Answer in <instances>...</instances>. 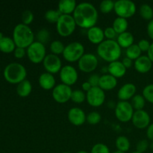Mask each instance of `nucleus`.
<instances>
[{
	"label": "nucleus",
	"mask_w": 153,
	"mask_h": 153,
	"mask_svg": "<svg viewBox=\"0 0 153 153\" xmlns=\"http://www.w3.org/2000/svg\"><path fill=\"white\" fill-rule=\"evenodd\" d=\"M62 55L64 59L68 62H76L85 55V46L80 42H72L65 46Z\"/></svg>",
	"instance_id": "39448f33"
},
{
	"label": "nucleus",
	"mask_w": 153,
	"mask_h": 153,
	"mask_svg": "<svg viewBox=\"0 0 153 153\" xmlns=\"http://www.w3.org/2000/svg\"><path fill=\"white\" fill-rule=\"evenodd\" d=\"M26 55L31 62L40 64L46 56V49L44 44L37 40L31 43L26 49Z\"/></svg>",
	"instance_id": "0eeeda50"
},
{
	"label": "nucleus",
	"mask_w": 153,
	"mask_h": 153,
	"mask_svg": "<svg viewBox=\"0 0 153 153\" xmlns=\"http://www.w3.org/2000/svg\"><path fill=\"white\" fill-rule=\"evenodd\" d=\"M86 100L90 105L100 107L105 101V93L100 87H93L86 94Z\"/></svg>",
	"instance_id": "f8f14e48"
},
{
	"label": "nucleus",
	"mask_w": 153,
	"mask_h": 153,
	"mask_svg": "<svg viewBox=\"0 0 153 153\" xmlns=\"http://www.w3.org/2000/svg\"><path fill=\"white\" fill-rule=\"evenodd\" d=\"M77 4L75 0H61L58 2V10L61 14L73 15Z\"/></svg>",
	"instance_id": "5701e85b"
},
{
	"label": "nucleus",
	"mask_w": 153,
	"mask_h": 153,
	"mask_svg": "<svg viewBox=\"0 0 153 153\" xmlns=\"http://www.w3.org/2000/svg\"><path fill=\"white\" fill-rule=\"evenodd\" d=\"M43 65L47 73L56 74L60 73L62 68V62L58 55L54 54H47L43 61Z\"/></svg>",
	"instance_id": "4468645a"
},
{
	"label": "nucleus",
	"mask_w": 153,
	"mask_h": 153,
	"mask_svg": "<svg viewBox=\"0 0 153 153\" xmlns=\"http://www.w3.org/2000/svg\"><path fill=\"white\" fill-rule=\"evenodd\" d=\"M137 7L134 1L131 0H117L114 1V9L116 14L120 17H131L136 13Z\"/></svg>",
	"instance_id": "6e6552de"
},
{
	"label": "nucleus",
	"mask_w": 153,
	"mask_h": 153,
	"mask_svg": "<svg viewBox=\"0 0 153 153\" xmlns=\"http://www.w3.org/2000/svg\"><path fill=\"white\" fill-rule=\"evenodd\" d=\"M3 37H4V35H3L2 32H1V31H0V40H1Z\"/></svg>",
	"instance_id": "603ef678"
},
{
	"label": "nucleus",
	"mask_w": 153,
	"mask_h": 153,
	"mask_svg": "<svg viewBox=\"0 0 153 153\" xmlns=\"http://www.w3.org/2000/svg\"><path fill=\"white\" fill-rule=\"evenodd\" d=\"M146 30H147V34L149 37L153 40V19L152 20L149 21V23L146 27Z\"/></svg>",
	"instance_id": "de8ad7c7"
},
{
	"label": "nucleus",
	"mask_w": 153,
	"mask_h": 153,
	"mask_svg": "<svg viewBox=\"0 0 153 153\" xmlns=\"http://www.w3.org/2000/svg\"><path fill=\"white\" fill-rule=\"evenodd\" d=\"M132 153H140V152H137V151H135V152H132Z\"/></svg>",
	"instance_id": "6e6d98bb"
},
{
	"label": "nucleus",
	"mask_w": 153,
	"mask_h": 153,
	"mask_svg": "<svg viewBox=\"0 0 153 153\" xmlns=\"http://www.w3.org/2000/svg\"><path fill=\"white\" fill-rule=\"evenodd\" d=\"M97 52L99 56L108 63L119 60L122 55V48L117 40H105L97 46Z\"/></svg>",
	"instance_id": "f03ea898"
},
{
	"label": "nucleus",
	"mask_w": 153,
	"mask_h": 153,
	"mask_svg": "<svg viewBox=\"0 0 153 153\" xmlns=\"http://www.w3.org/2000/svg\"><path fill=\"white\" fill-rule=\"evenodd\" d=\"M134 112L131 102L128 101H120L115 106V116L122 123H128L131 120Z\"/></svg>",
	"instance_id": "1a4fd4ad"
},
{
	"label": "nucleus",
	"mask_w": 153,
	"mask_h": 153,
	"mask_svg": "<svg viewBox=\"0 0 153 153\" xmlns=\"http://www.w3.org/2000/svg\"><path fill=\"white\" fill-rule=\"evenodd\" d=\"M100 9L102 13H109L114 9V1L112 0H103L100 4Z\"/></svg>",
	"instance_id": "c9c22d12"
},
{
	"label": "nucleus",
	"mask_w": 153,
	"mask_h": 153,
	"mask_svg": "<svg viewBox=\"0 0 153 153\" xmlns=\"http://www.w3.org/2000/svg\"><path fill=\"white\" fill-rule=\"evenodd\" d=\"M61 16V13L58 10H54V9H50L48 10L45 13L44 17L46 20L50 23H57L58 20L59 19L60 16Z\"/></svg>",
	"instance_id": "2f4dec72"
},
{
	"label": "nucleus",
	"mask_w": 153,
	"mask_h": 153,
	"mask_svg": "<svg viewBox=\"0 0 153 153\" xmlns=\"http://www.w3.org/2000/svg\"><path fill=\"white\" fill-rule=\"evenodd\" d=\"M126 70L125 66L123 64L122 61H120L119 60L116 61H113L111 63H109L108 66L107 70L108 73L116 79L121 78L126 73Z\"/></svg>",
	"instance_id": "aec40b11"
},
{
	"label": "nucleus",
	"mask_w": 153,
	"mask_h": 153,
	"mask_svg": "<svg viewBox=\"0 0 153 153\" xmlns=\"http://www.w3.org/2000/svg\"><path fill=\"white\" fill-rule=\"evenodd\" d=\"M34 33L29 25L19 23L13 28V40L16 47L27 49L31 43H34Z\"/></svg>",
	"instance_id": "7ed1b4c3"
},
{
	"label": "nucleus",
	"mask_w": 153,
	"mask_h": 153,
	"mask_svg": "<svg viewBox=\"0 0 153 153\" xmlns=\"http://www.w3.org/2000/svg\"><path fill=\"white\" fill-rule=\"evenodd\" d=\"M136 91L137 88L134 84L126 83L118 91L117 97L120 101H128L135 95Z\"/></svg>",
	"instance_id": "f3484780"
},
{
	"label": "nucleus",
	"mask_w": 153,
	"mask_h": 153,
	"mask_svg": "<svg viewBox=\"0 0 153 153\" xmlns=\"http://www.w3.org/2000/svg\"><path fill=\"white\" fill-rule=\"evenodd\" d=\"M59 76L61 82L70 87L76 83L79 78L77 70L71 65H65L62 67Z\"/></svg>",
	"instance_id": "ddd939ff"
},
{
	"label": "nucleus",
	"mask_w": 153,
	"mask_h": 153,
	"mask_svg": "<svg viewBox=\"0 0 153 153\" xmlns=\"http://www.w3.org/2000/svg\"><path fill=\"white\" fill-rule=\"evenodd\" d=\"M13 55H14V57L16 58L20 59V58L25 57V55H26V50H25V49H23V48L16 47L14 52H13Z\"/></svg>",
	"instance_id": "a18cd8bd"
},
{
	"label": "nucleus",
	"mask_w": 153,
	"mask_h": 153,
	"mask_svg": "<svg viewBox=\"0 0 153 153\" xmlns=\"http://www.w3.org/2000/svg\"><path fill=\"white\" fill-rule=\"evenodd\" d=\"M82 90H83V91H86V92H88V91H89L92 88V86H91V84L87 81V82H85L82 83Z\"/></svg>",
	"instance_id": "8fccbe9b"
},
{
	"label": "nucleus",
	"mask_w": 153,
	"mask_h": 153,
	"mask_svg": "<svg viewBox=\"0 0 153 153\" xmlns=\"http://www.w3.org/2000/svg\"><path fill=\"white\" fill-rule=\"evenodd\" d=\"M73 90L71 87L61 83L57 85L52 90V97L55 102L60 104H64L71 100Z\"/></svg>",
	"instance_id": "9d476101"
},
{
	"label": "nucleus",
	"mask_w": 153,
	"mask_h": 153,
	"mask_svg": "<svg viewBox=\"0 0 153 153\" xmlns=\"http://www.w3.org/2000/svg\"><path fill=\"white\" fill-rule=\"evenodd\" d=\"M100 76L98 74H92L88 78V82L91 84V85L93 87H99V84H100Z\"/></svg>",
	"instance_id": "c03bdc74"
},
{
	"label": "nucleus",
	"mask_w": 153,
	"mask_h": 153,
	"mask_svg": "<svg viewBox=\"0 0 153 153\" xmlns=\"http://www.w3.org/2000/svg\"><path fill=\"white\" fill-rule=\"evenodd\" d=\"M91 153H111L107 145L102 143H96L91 149Z\"/></svg>",
	"instance_id": "58836bf2"
},
{
	"label": "nucleus",
	"mask_w": 153,
	"mask_h": 153,
	"mask_svg": "<svg viewBox=\"0 0 153 153\" xmlns=\"http://www.w3.org/2000/svg\"><path fill=\"white\" fill-rule=\"evenodd\" d=\"M141 53L142 52L140 49V48H139V46H137V44H134V43L126 49V57L132 60V61L133 60L135 61L139 57L141 56Z\"/></svg>",
	"instance_id": "7c9ffc66"
},
{
	"label": "nucleus",
	"mask_w": 153,
	"mask_h": 153,
	"mask_svg": "<svg viewBox=\"0 0 153 153\" xmlns=\"http://www.w3.org/2000/svg\"><path fill=\"white\" fill-rule=\"evenodd\" d=\"M86 121L91 125H97L101 121V115L97 111H91L87 115Z\"/></svg>",
	"instance_id": "e433bc0d"
},
{
	"label": "nucleus",
	"mask_w": 153,
	"mask_h": 153,
	"mask_svg": "<svg viewBox=\"0 0 153 153\" xmlns=\"http://www.w3.org/2000/svg\"><path fill=\"white\" fill-rule=\"evenodd\" d=\"M150 45L151 43H149V40H146V39H141L137 43V46H139L141 52H148L149 47H150Z\"/></svg>",
	"instance_id": "37998d69"
},
{
	"label": "nucleus",
	"mask_w": 153,
	"mask_h": 153,
	"mask_svg": "<svg viewBox=\"0 0 153 153\" xmlns=\"http://www.w3.org/2000/svg\"><path fill=\"white\" fill-rule=\"evenodd\" d=\"M147 56L149 57V59L152 61V62L153 63V42L151 43L150 47H149V50L147 52Z\"/></svg>",
	"instance_id": "3c124183"
},
{
	"label": "nucleus",
	"mask_w": 153,
	"mask_h": 153,
	"mask_svg": "<svg viewBox=\"0 0 153 153\" xmlns=\"http://www.w3.org/2000/svg\"><path fill=\"white\" fill-rule=\"evenodd\" d=\"M86 117L87 115L85 114V112L80 108H72L67 113L68 120L70 123L76 126L83 125L86 122Z\"/></svg>",
	"instance_id": "dca6fc26"
},
{
	"label": "nucleus",
	"mask_w": 153,
	"mask_h": 153,
	"mask_svg": "<svg viewBox=\"0 0 153 153\" xmlns=\"http://www.w3.org/2000/svg\"><path fill=\"white\" fill-rule=\"evenodd\" d=\"M131 121L133 125L139 129L147 128L150 125V116L145 110L134 111Z\"/></svg>",
	"instance_id": "2eb2a0df"
},
{
	"label": "nucleus",
	"mask_w": 153,
	"mask_h": 153,
	"mask_svg": "<svg viewBox=\"0 0 153 153\" xmlns=\"http://www.w3.org/2000/svg\"><path fill=\"white\" fill-rule=\"evenodd\" d=\"M16 47V44L13 38L4 37L1 40H0V51L4 53H10L14 52Z\"/></svg>",
	"instance_id": "393cba45"
},
{
	"label": "nucleus",
	"mask_w": 153,
	"mask_h": 153,
	"mask_svg": "<svg viewBox=\"0 0 153 153\" xmlns=\"http://www.w3.org/2000/svg\"><path fill=\"white\" fill-rule=\"evenodd\" d=\"M50 51L52 54L56 55H59L61 54H63L64 49H65V46L64 43L61 41V40H54L50 43Z\"/></svg>",
	"instance_id": "473e14b6"
},
{
	"label": "nucleus",
	"mask_w": 153,
	"mask_h": 153,
	"mask_svg": "<svg viewBox=\"0 0 153 153\" xmlns=\"http://www.w3.org/2000/svg\"><path fill=\"white\" fill-rule=\"evenodd\" d=\"M105 37L107 38V40H114L116 37H117L118 34L114 29L113 27H107L104 29Z\"/></svg>",
	"instance_id": "79ce46f5"
},
{
	"label": "nucleus",
	"mask_w": 153,
	"mask_h": 153,
	"mask_svg": "<svg viewBox=\"0 0 153 153\" xmlns=\"http://www.w3.org/2000/svg\"><path fill=\"white\" fill-rule=\"evenodd\" d=\"M116 147L118 151H120L123 152H126L127 151L129 150L130 149V141L128 138L126 136H119L116 139Z\"/></svg>",
	"instance_id": "cd10ccee"
},
{
	"label": "nucleus",
	"mask_w": 153,
	"mask_h": 153,
	"mask_svg": "<svg viewBox=\"0 0 153 153\" xmlns=\"http://www.w3.org/2000/svg\"><path fill=\"white\" fill-rule=\"evenodd\" d=\"M148 147H149V142L146 139H143L137 142V145H136V149L137 152L143 153L147 150Z\"/></svg>",
	"instance_id": "a19ab883"
},
{
	"label": "nucleus",
	"mask_w": 153,
	"mask_h": 153,
	"mask_svg": "<svg viewBox=\"0 0 153 153\" xmlns=\"http://www.w3.org/2000/svg\"><path fill=\"white\" fill-rule=\"evenodd\" d=\"M122 63H123V65L125 66V67L126 69L130 68V67H132V65H133V64H133V61H132V60H131V59H130V58H127L126 56L125 58H123Z\"/></svg>",
	"instance_id": "49530a36"
},
{
	"label": "nucleus",
	"mask_w": 153,
	"mask_h": 153,
	"mask_svg": "<svg viewBox=\"0 0 153 153\" xmlns=\"http://www.w3.org/2000/svg\"><path fill=\"white\" fill-rule=\"evenodd\" d=\"M86 100V94L82 90H74L72 92L71 100L75 103L81 104Z\"/></svg>",
	"instance_id": "f704fd0d"
},
{
	"label": "nucleus",
	"mask_w": 153,
	"mask_h": 153,
	"mask_svg": "<svg viewBox=\"0 0 153 153\" xmlns=\"http://www.w3.org/2000/svg\"><path fill=\"white\" fill-rule=\"evenodd\" d=\"M139 13L145 20L150 21L153 19V9L149 4H142L139 8Z\"/></svg>",
	"instance_id": "c85d7f7f"
},
{
	"label": "nucleus",
	"mask_w": 153,
	"mask_h": 153,
	"mask_svg": "<svg viewBox=\"0 0 153 153\" xmlns=\"http://www.w3.org/2000/svg\"><path fill=\"white\" fill-rule=\"evenodd\" d=\"M87 36L91 43H92L93 44L99 45L102 42L104 41V30L100 27L95 25V26L91 27L89 29H88Z\"/></svg>",
	"instance_id": "a211bd4d"
},
{
	"label": "nucleus",
	"mask_w": 153,
	"mask_h": 153,
	"mask_svg": "<svg viewBox=\"0 0 153 153\" xmlns=\"http://www.w3.org/2000/svg\"><path fill=\"white\" fill-rule=\"evenodd\" d=\"M76 26L73 15L61 14L56 23V30L61 37H68L74 32Z\"/></svg>",
	"instance_id": "423d86ee"
},
{
	"label": "nucleus",
	"mask_w": 153,
	"mask_h": 153,
	"mask_svg": "<svg viewBox=\"0 0 153 153\" xmlns=\"http://www.w3.org/2000/svg\"><path fill=\"white\" fill-rule=\"evenodd\" d=\"M39 85L44 90H52L55 88L56 85V80L54 77L53 74L47 73H43L39 76L38 78Z\"/></svg>",
	"instance_id": "412c9836"
},
{
	"label": "nucleus",
	"mask_w": 153,
	"mask_h": 153,
	"mask_svg": "<svg viewBox=\"0 0 153 153\" xmlns=\"http://www.w3.org/2000/svg\"><path fill=\"white\" fill-rule=\"evenodd\" d=\"M146 136L150 140L153 141V123L150 124L149 126L147 127V130H146Z\"/></svg>",
	"instance_id": "09e8293b"
},
{
	"label": "nucleus",
	"mask_w": 153,
	"mask_h": 153,
	"mask_svg": "<svg viewBox=\"0 0 153 153\" xmlns=\"http://www.w3.org/2000/svg\"><path fill=\"white\" fill-rule=\"evenodd\" d=\"M34 13H33L31 10H25L22 14V23L26 25H29V24H31L33 22V20H34Z\"/></svg>",
	"instance_id": "ea45409f"
},
{
	"label": "nucleus",
	"mask_w": 153,
	"mask_h": 153,
	"mask_svg": "<svg viewBox=\"0 0 153 153\" xmlns=\"http://www.w3.org/2000/svg\"><path fill=\"white\" fill-rule=\"evenodd\" d=\"M117 85V79L108 74H104L100 76L99 87L103 91H111Z\"/></svg>",
	"instance_id": "4be33fe9"
},
{
	"label": "nucleus",
	"mask_w": 153,
	"mask_h": 153,
	"mask_svg": "<svg viewBox=\"0 0 153 153\" xmlns=\"http://www.w3.org/2000/svg\"><path fill=\"white\" fill-rule=\"evenodd\" d=\"M134 37L133 34L129 31H126L122 34H118L117 37V42L121 48H128L134 44Z\"/></svg>",
	"instance_id": "b1692460"
},
{
	"label": "nucleus",
	"mask_w": 153,
	"mask_h": 153,
	"mask_svg": "<svg viewBox=\"0 0 153 153\" xmlns=\"http://www.w3.org/2000/svg\"><path fill=\"white\" fill-rule=\"evenodd\" d=\"M4 77L10 84H19L25 80L27 71L25 67L19 63H10L4 70Z\"/></svg>",
	"instance_id": "20e7f679"
},
{
	"label": "nucleus",
	"mask_w": 153,
	"mask_h": 153,
	"mask_svg": "<svg viewBox=\"0 0 153 153\" xmlns=\"http://www.w3.org/2000/svg\"><path fill=\"white\" fill-rule=\"evenodd\" d=\"M143 96L146 101L153 104V84H149L143 88Z\"/></svg>",
	"instance_id": "4c0bfd02"
},
{
	"label": "nucleus",
	"mask_w": 153,
	"mask_h": 153,
	"mask_svg": "<svg viewBox=\"0 0 153 153\" xmlns=\"http://www.w3.org/2000/svg\"><path fill=\"white\" fill-rule=\"evenodd\" d=\"M98 58L93 53H85L78 61L79 70L86 73L94 71L98 67Z\"/></svg>",
	"instance_id": "9b49d317"
},
{
	"label": "nucleus",
	"mask_w": 153,
	"mask_h": 153,
	"mask_svg": "<svg viewBox=\"0 0 153 153\" xmlns=\"http://www.w3.org/2000/svg\"><path fill=\"white\" fill-rule=\"evenodd\" d=\"M62 153H70V152H62Z\"/></svg>",
	"instance_id": "4d7b16f0"
},
{
	"label": "nucleus",
	"mask_w": 153,
	"mask_h": 153,
	"mask_svg": "<svg viewBox=\"0 0 153 153\" xmlns=\"http://www.w3.org/2000/svg\"><path fill=\"white\" fill-rule=\"evenodd\" d=\"M36 39L37 42H40L44 45L47 43L50 40V33L49 30L46 28H42L39 30L36 34Z\"/></svg>",
	"instance_id": "72a5a7b5"
},
{
	"label": "nucleus",
	"mask_w": 153,
	"mask_h": 153,
	"mask_svg": "<svg viewBox=\"0 0 153 153\" xmlns=\"http://www.w3.org/2000/svg\"><path fill=\"white\" fill-rule=\"evenodd\" d=\"M153 63L147 55H141L134 61V67L140 73H147L151 70Z\"/></svg>",
	"instance_id": "6ab92c4d"
},
{
	"label": "nucleus",
	"mask_w": 153,
	"mask_h": 153,
	"mask_svg": "<svg viewBox=\"0 0 153 153\" xmlns=\"http://www.w3.org/2000/svg\"><path fill=\"white\" fill-rule=\"evenodd\" d=\"M114 29L117 32V34H120L127 31V28L128 27V22L127 19L117 16L115 18L112 25Z\"/></svg>",
	"instance_id": "bb28decb"
},
{
	"label": "nucleus",
	"mask_w": 153,
	"mask_h": 153,
	"mask_svg": "<svg viewBox=\"0 0 153 153\" xmlns=\"http://www.w3.org/2000/svg\"><path fill=\"white\" fill-rule=\"evenodd\" d=\"M32 91V85L28 80H24L16 87V93L20 97H27L30 95Z\"/></svg>",
	"instance_id": "a878e982"
},
{
	"label": "nucleus",
	"mask_w": 153,
	"mask_h": 153,
	"mask_svg": "<svg viewBox=\"0 0 153 153\" xmlns=\"http://www.w3.org/2000/svg\"><path fill=\"white\" fill-rule=\"evenodd\" d=\"M113 153H126V152H120V151L117 150V151H115V152H114Z\"/></svg>",
	"instance_id": "5fc2aeb1"
},
{
	"label": "nucleus",
	"mask_w": 153,
	"mask_h": 153,
	"mask_svg": "<svg viewBox=\"0 0 153 153\" xmlns=\"http://www.w3.org/2000/svg\"><path fill=\"white\" fill-rule=\"evenodd\" d=\"M77 153H88V152H86V151H85V150H81V151H79V152H78Z\"/></svg>",
	"instance_id": "864d4df0"
},
{
	"label": "nucleus",
	"mask_w": 153,
	"mask_h": 153,
	"mask_svg": "<svg viewBox=\"0 0 153 153\" xmlns=\"http://www.w3.org/2000/svg\"><path fill=\"white\" fill-rule=\"evenodd\" d=\"M131 104L133 108L135 111L143 110L145 104H146V100L143 95L140 94H135L131 100Z\"/></svg>",
	"instance_id": "c756f323"
},
{
	"label": "nucleus",
	"mask_w": 153,
	"mask_h": 153,
	"mask_svg": "<svg viewBox=\"0 0 153 153\" xmlns=\"http://www.w3.org/2000/svg\"><path fill=\"white\" fill-rule=\"evenodd\" d=\"M73 16L78 26L89 29L97 24L99 13L94 4L88 1H84L77 4Z\"/></svg>",
	"instance_id": "f257e3e1"
}]
</instances>
